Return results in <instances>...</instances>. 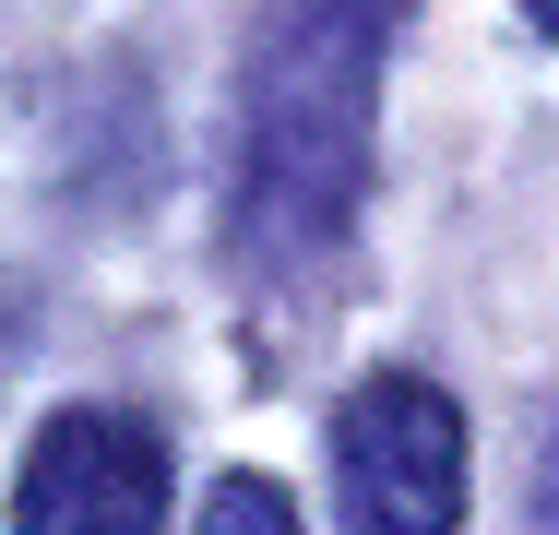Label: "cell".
<instances>
[{
    "mask_svg": "<svg viewBox=\"0 0 559 535\" xmlns=\"http://www.w3.org/2000/svg\"><path fill=\"white\" fill-rule=\"evenodd\" d=\"M381 36L393 0H310L238 96V226L262 250L334 238L369 191V119H381Z\"/></svg>",
    "mask_w": 559,
    "mask_h": 535,
    "instance_id": "6da1fadb",
    "label": "cell"
},
{
    "mask_svg": "<svg viewBox=\"0 0 559 535\" xmlns=\"http://www.w3.org/2000/svg\"><path fill=\"white\" fill-rule=\"evenodd\" d=\"M334 488L357 535H452L464 524V417L441 381L381 369L334 417Z\"/></svg>",
    "mask_w": 559,
    "mask_h": 535,
    "instance_id": "7a4b0ae2",
    "label": "cell"
},
{
    "mask_svg": "<svg viewBox=\"0 0 559 535\" xmlns=\"http://www.w3.org/2000/svg\"><path fill=\"white\" fill-rule=\"evenodd\" d=\"M167 524V440L119 405H72L36 428L12 535H155Z\"/></svg>",
    "mask_w": 559,
    "mask_h": 535,
    "instance_id": "3957f363",
    "label": "cell"
},
{
    "mask_svg": "<svg viewBox=\"0 0 559 535\" xmlns=\"http://www.w3.org/2000/svg\"><path fill=\"white\" fill-rule=\"evenodd\" d=\"M203 535H298V512H286V488H262V476H226L215 500H203Z\"/></svg>",
    "mask_w": 559,
    "mask_h": 535,
    "instance_id": "277c9868",
    "label": "cell"
},
{
    "mask_svg": "<svg viewBox=\"0 0 559 535\" xmlns=\"http://www.w3.org/2000/svg\"><path fill=\"white\" fill-rule=\"evenodd\" d=\"M524 12H536V24H548V36H559V0H524Z\"/></svg>",
    "mask_w": 559,
    "mask_h": 535,
    "instance_id": "5b68a950",
    "label": "cell"
}]
</instances>
